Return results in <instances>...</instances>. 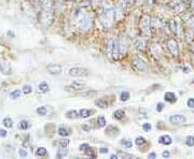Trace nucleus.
Here are the masks:
<instances>
[{
  "instance_id": "47",
  "label": "nucleus",
  "mask_w": 194,
  "mask_h": 159,
  "mask_svg": "<svg viewBox=\"0 0 194 159\" xmlns=\"http://www.w3.org/2000/svg\"><path fill=\"white\" fill-rule=\"evenodd\" d=\"M163 109H164V104L162 103V102H159V103L157 104V112H161Z\"/></svg>"
},
{
  "instance_id": "9",
  "label": "nucleus",
  "mask_w": 194,
  "mask_h": 159,
  "mask_svg": "<svg viewBox=\"0 0 194 159\" xmlns=\"http://www.w3.org/2000/svg\"><path fill=\"white\" fill-rule=\"evenodd\" d=\"M0 72H1L3 75H11L12 74V67H11V63L9 61L2 59L0 60Z\"/></svg>"
},
{
  "instance_id": "29",
  "label": "nucleus",
  "mask_w": 194,
  "mask_h": 159,
  "mask_svg": "<svg viewBox=\"0 0 194 159\" xmlns=\"http://www.w3.org/2000/svg\"><path fill=\"white\" fill-rule=\"evenodd\" d=\"M21 94H22V92L20 89H14L13 92H10V98L15 100V99H17V98L21 97Z\"/></svg>"
},
{
  "instance_id": "52",
  "label": "nucleus",
  "mask_w": 194,
  "mask_h": 159,
  "mask_svg": "<svg viewBox=\"0 0 194 159\" xmlns=\"http://www.w3.org/2000/svg\"><path fill=\"white\" fill-rule=\"evenodd\" d=\"M182 71H183L186 74H188L189 72H190V68H188V67H183V68H182Z\"/></svg>"
},
{
  "instance_id": "12",
  "label": "nucleus",
  "mask_w": 194,
  "mask_h": 159,
  "mask_svg": "<svg viewBox=\"0 0 194 159\" xmlns=\"http://www.w3.org/2000/svg\"><path fill=\"white\" fill-rule=\"evenodd\" d=\"M85 87H86V85H85L84 83H80V82H77V81L73 82V83L69 85V88H71L74 92H81V90L85 89Z\"/></svg>"
},
{
  "instance_id": "35",
  "label": "nucleus",
  "mask_w": 194,
  "mask_h": 159,
  "mask_svg": "<svg viewBox=\"0 0 194 159\" xmlns=\"http://www.w3.org/2000/svg\"><path fill=\"white\" fill-rule=\"evenodd\" d=\"M186 144H187V146H189V147L194 146V137H192V135H189V137H187Z\"/></svg>"
},
{
  "instance_id": "28",
  "label": "nucleus",
  "mask_w": 194,
  "mask_h": 159,
  "mask_svg": "<svg viewBox=\"0 0 194 159\" xmlns=\"http://www.w3.org/2000/svg\"><path fill=\"white\" fill-rule=\"evenodd\" d=\"M2 124L6 128H12L13 127V120L10 118V117H6L2 120Z\"/></svg>"
},
{
  "instance_id": "46",
  "label": "nucleus",
  "mask_w": 194,
  "mask_h": 159,
  "mask_svg": "<svg viewBox=\"0 0 194 159\" xmlns=\"http://www.w3.org/2000/svg\"><path fill=\"white\" fill-rule=\"evenodd\" d=\"M8 135V131L6 129H0V138H6Z\"/></svg>"
},
{
  "instance_id": "6",
  "label": "nucleus",
  "mask_w": 194,
  "mask_h": 159,
  "mask_svg": "<svg viewBox=\"0 0 194 159\" xmlns=\"http://www.w3.org/2000/svg\"><path fill=\"white\" fill-rule=\"evenodd\" d=\"M166 46H167V49L170 51V53L174 57H178V56H179V53H180L179 45H178V42L176 39L170 38V39L167 40V42H166Z\"/></svg>"
},
{
  "instance_id": "43",
  "label": "nucleus",
  "mask_w": 194,
  "mask_h": 159,
  "mask_svg": "<svg viewBox=\"0 0 194 159\" xmlns=\"http://www.w3.org/2000/svg\"><path fill=\"white\" fill-rule=\"evenodd\" d=\"M187 105H188L190 109H193L194 108V98H189L188 101H187Z\"/></svg>"
},
{
  "instance_id": "33",
  "label": "nucleus",
  "mask_w": 194,
  "mask_h": 159,
  "mask_svg": "<svg viewBox=\"0 0 194 159\" xmlns=\"http://www.w3.org/2000/svg\"><path fill=\"white\" fill-rule=\"evenodd\" d=\"M121 145H123V146L126 147V148H130V147L133 146V142L130 140L123 139V140L121 141Z\"/></svg>"
},
{
  "instance_id": "39",
  "label": "nucleus",
  "mask_w": 194,
  "mask_h": 159,
  "mask_svg": "<svg viewBox=\"0 0 194 159\" xmlns=\"http://www.w3.org/2000/svg\"><path fill=\"white\" fill-rule=\"evenodd\" d=\"M86 156L89 158H96V153L94 149H89V151L86 152Z\"/></svg>"
},
{
  "instance_id": "15",
  "label": "nucleus",
  "mask_w": 194,
  "mask_h": 159,
  "mask_svg": "<svg viewBox=\"0 0 194 159\" xmlns=\"http://www.w3.org/2000/svg\"><path fill=\"white\" fill-rule=\"evenodd\" d=\"M58 135H60V137H68V135H71V130L69 128H67L66 126H60L58 127V130H57Z\"/></svg>"
},
{
  "instance_id": "30",
  "label": "nucleus",
  "mask_w": 194,
  "mask_h": 159,
  "mask_svg": "<svg viewBox=\"0 0 194 159\" xmlns=\"http://www.w3.org/2000/svg\"><path fill=\"white\" fill-rule=\"evenodd\" d=\"M124 117V111L123 110H117L116 112L113 113V118L120 120Z\"/></svg>"
},
{
  "instance_id": "36",
  "label": "nucleus",
  "mask_w": 194,
  "mask_h": 159,
  "mask_svg": "<svg viewBox=\"0 0 194 159\" xmlns=\"http://www.w3.org/2000/svg\"><path fill=\"white\" fill-rule=\"evenodd\" d=\"M23 92L25 95H29L31 92H33V87H31V85H28V84H26V85L23 86Z\"/></svg>"
},
{
  "instance_id": "23",
  "label": "nucleus",
  "mask_w": 194,
  "mask_h": 159,
  "mask_svg": "<svg viewBox=\"0 0 194 159\" xmlns=\"http://www.w3.org/2000/svg\"><path fill=\"white\" fill-rule=\"evenodd\" d=\"M67 155H68V149H67V147H60V148L58 149L57 154H56V157L64 158V157H66Z\"/></svg>"
},
{
  "instance_id": "44",
  "label": "nucleus",
  "mask_w": 194,
  "mask_h": 159,
  "mask_svg": "<svg viewBox=\"0 0 194 159\" xmlns=\"http://www.w3.org/2000/svg\"><path fill=\"white\" fill-rule=\"evenodd\" d=\"M187 24L189 25V27H191V28H194V16H191L190 19L187 20Z\"/></svg>"
},
{
  "instance_id": "22",
  "label": "nucleus",
  "mask_w": 194,
  "mask_h": 159,
  "mask_svg": "<svg viewBox=\"0 0 194 159\" xmlns=\"http://www.w3.org/2000/svg\"><path fill=\"white\" fill-rule=\"evenodd\" d=\"M135 46H136V49H139V51H143L146 46L145 40H143V38H138V39L136 40V42H135Z\"/></svg>"
},
{
  "instance_id": "53",
  "label": "nucleus",
  "mask_w": 194,
  "mask_h": 159,
  "mask_svg": "<svg viewBox=\"0 0 194 159\" xmlns=\"http://www.w3.org/2000/svg\"><path fill=\"white\" fill-rule=\"evenodd\" d=\"M110 158H111V159H118V158H119V156L117 155V154H112V155L110 156Z\"/></svg>"
},
{
  "instance_id": "32",
  "label": "nucleus",
  "mask_w": 194,
  "mask_h": 159,
  "mask_svg": "<svg viewBox=\"0 0 194 159\" xmlns=\"http://www.w3.org/2000/svg\"><path fill=\"white\" fill-rule=\"evenodd\" d=\"M97 124H98V127H105L106 125H107V120L104 116H99L98 118H97Z\"/></svg>"
},
{
  "instance_id": "2",
  "label": "nucleus",
  "mask_w": 194,
  "mask_h": 159,
  "mask_svg": "<svg viewBox=\"0 0 194 159\" xmlns=\"http://www.w3.org/2000/svg\"><path fill=\"white\" fill-rule=\"evenodd\" d=\"M76 22L78 24V26L80 27L82 30H89L92 27V19L90 16V14H87L86 12L80 9L78 12L76 13Z\"/></svg>"
},
{
  "instance_id": "41",
  "label": "nucleus",
  "mask_w": 194,
  "mask_h": 159,
  "mask_svg": "<svg viewBox=\"0 0 194 159\" xmlns=\"http://www.w3.org/2000/svg\"><path fill=\"white\" fill-rule=\"evenodd\" d=\"M143 131H146V132H149V131L152 129V126H151L149 122H146V124L143 125Z\"/></svg>"
},
{
  "instance_id": "18",
  "label": "nucleus",
  "mask_w": 194,
  "mask_h": 159,
  "mask_svg": "<svg viewBox=\"0 0 194 159\" xmlns=\"http://www.w3.org/2000/svg\"><path fill=\"white\" fill-rule=\"evenodd\" d=\"M119 49H120L121 56H123L127 52V44H126V42L123 39L119 40Z\"/></svg>"
},
{
  "instance_id": "31",
  "label": "nucleus",
  "mask_w": 194,
  "mask_h": 159,
  "mask_svg": "<svg viewBox=\"0 0 194 159\" xmlns=\"http://www.w3.org/2000/svg\"><path fill=\"white\" fill-rule=\"evenodd\" d=\"M30 127V124H29L28 120H25L23 119L21 122H20V128L22 129V130H27V129Z\"/></svg>"
},
{
  "instance_id": "20",
  "label": "nucleus",
  "mask_w": 194,
  "mask_h": 159,
  "mask_svg": "<svg viewBox=\"0 0 194 159\" xmlns=\"http://www.w3.org/2000/svg\"><path fill=\"white\" fill-rule=\"evenodd\" d=\"M38 90H39L41 94H46V92H48L50 90L49 84L46 83V82H41V83L39 84V86H38Z\"/></svg>"
},
{
  "instance_id": "3",
  "label": "nucleus",
  "mask_w": 194,
  "mask_h": 159,
  "mask_svg": "<svg viewBox=\"0 0 194 159\" xmlns=\"http://www.w3.org/2000/svg\"><path fill=\"white\" fill-rule=\"evenodd\" d=\"M114 19H116V11L112 8L105 9L99 15V20L105 28H111L114 24Z\"/></svg>"
},
{
  "instance_id": "21",
  "label": "nucleus",
  "mask_w": 194,
  "mask_h": 159,
  "mask_svg": "<svg viewBox=\"0 0 194 159\" xmlns=\"http://www.w3.org/2000/svg\"><path fill=\"white\" fill-rule=\"evenodd\" d=\"M95 104L100 109H107L109 106V103L106 99H97L95 100Z\"/></svg>"
},
{
  "instance_id": "51",
  "label": "nucleus",
  "mask_w": 194,
  "mask_h": 159,
  "mask_svg": "<svg viewBox=\"0 0 194 159\" xmlns=\"http://www.w3.org/2000/svg\"><path fill=\"white\" fill-rule=\"evenodd\" d=\"M148 158H157V154H155L154 153V152H152V153H150V154H149V155H148Z\"/></svg>"
},
{
  "instance_id": "7",
  "label": "nucleus",
  "mask_w": 194,
  "mask_h": 159,
  "mask_svg": "<svg viewBox=\"0 0 194 159\" xmlns=\"http://www.w3.org/2000/svg\"><path fill=\"white\" fill-rule=\"evenodd\" d=\"M89 70L82 67H73L69 69V75L73 78H83V76L89 75Z\"/></svg>"
},
{
  "instance_id": "40",
  "label": "nucleus",
  "mask_w": 194,
  "mask_h": 159,
  "mask_svg": "<svg viewBox=\"0 0 194 159\" xmlns=\"http://www.w3.org/2000/svg\"><path fill=\"white\" fill-rule=\"evenodd\" d=\"M89 148H90V145L87 144V143H83V144H81L80 147H79V149H80L81 152H86Z\"/></svg>"
},
{
  "instance_id": "54",
  "label": "nucleus",
  "mask_w": 194,
  "mask_h": 159,
  "mask_svg": "<svg viewBox=\"0 0 194 159\" xmlns=\"http://www.w3.org/2000/svg\"><path fill=\"white\" fill-rule=\"evenodd\" d=\"M36 2H37L38 4H42V0H35Z\"/></svg>"
},
{
  "instance_id": "16",
  "label": "nucleus",
  "mask_w": 194,
  "mask_h": 159,
  "mask_svg": "<svg viewBox=\"0 0 194 159\" xmlns=\"http://www.w3.org/2000/svg\"><path fill=\"white\" fill-rule=\"evenodd\" d=\"M159 143L160 144H163V145H170L171 143H173V139L170 138V135H164L159 138Z\"/></svg>"
},
{
  "instance_id": "11",
  "label": "nucleus",
  "mask_w": 194,
  "mask_h": 159,
  "mask_svg": "<svg viewBox=\"0 0 194 159\" xmlns=\"http://www.w3.org/2000/svg\"><path fill=\"white\" fill-rule=\"evenodd\" d=\"M186 120H187L186 116L181 114H175V115H171L170 117V122L173 125H181V124H183V122H186Z\"/></svg>"
},
{
  "instance_id": "27",
  "label": "nucleus",
  "mask_w": 194,
  "mask_h": 159,
  "mask_svg": "<svg viewBox=\"0 0 194 159\" xmlns=\"http://www.w3.org/2000/svg\"><path fill=\"white\" fill-rule=\"evenodd\" d=\"M36 112H37L38 115L40 116H46L48 114V110H46V106H39V108L36 109Z\"/></svg>"
},
{
  "instance_id": "57",
  "label": "nucleus",
  "mask_w": 194,
  "mask_h": 159,
  "mask_svg": "<svg viewBox=\"0 0 194 159\" xmlns=\"http://www.w3.org/2000/svg\"><path fill=\"white\" fill-rule=\"evenodd\" d=\"M193 111H194V108H193Z\"/></svg>"
},
{
  "instance_id": "56",
  "label": "nucleus",
  "mask_w": 194,
  "mask_h": 159,
  "mask_svg": "<svg viewBox=\"0 0 194 159\" xmlns=\"http://www.w3.org/2000/svg\"><path fill=\"white\" fill-rule=\"evenodd\" d=\"M176 1H181V0H176Z\"/></svg>"
},
{
  "instance_id": "25",
  "label": "nucleus",
  "mask_w": 194,
  "mask_h": 159,
  "mask_svg": "<svg viewBox=\"0 0 194 159\" xmlns=\"http://www.w3.org/2000/svg\"><path fill=\"white\" fill-rule=\"evenodd\" d=\"M117 155L120 158H126V159H132V158H136V156L132 155V154H128L126 152H122V151H118Z\"/></svg>"
},
{
  "instance_id": "8",
  "label": "nucleus",
  "mask_w": 194,
  "mask_h": 159,
  "mask_svg": "<svg viewBox=\"0 0 194 159\" xmlns=\"http://www.w3.org/2000/svg\"><path fill=\"white\" fill-rule=\"evenodd\" d=\"M132 66L135 70H138V71H143L147 68V63L143 59H141L138 56H135L132 59Z\"/></svg>"
},
{
  "instance_id": "37",
  "label": "nucleus",
  "mask_w": 194,
  "mask_h": 159,
  "mask_svg": "<svg viewBox=\"0 0 194 159\" xmlns=\"http://www.w3.org/2000/svg\"><path fill=\"white\" fill-rule=\"evenodd\" d=\"M120 99H121V101H127V100L130 99V92H121Z\"/></svg>"
},
{
  "instance_id": "13",
  "label": "nucleus",
  "mask_w": 194,
  "mask_h": 159,
  "mask_svg": "<svg viewBox=\"0 0 194 159\" xmlns=\"http://www.w3.org/2000/svg\"><path fill=\"white\" fill-rule=\"evenodd\" d=\"M120 133V131H119L118 127H114V126H108L107 128H106V135H109V137H117V135Z\"/></svg>"
},
{
  "instance_id": "34",
  "label": "nucleus",
  "mask_w": 194,
  "mask_h": 159,
  "mask_svg": "<svg viewBox=\"0 0 194 159\" xmlns=\"http://www.w3.org/2000/svg\"><path fill=\"white\" fill-rule=\"evenodd\" d=\"M146 139L143 137H138V138H136V140H135V144L137 145V146H141V145H143V144H146Z\"/></svg>"
},
{
  "instance_id": "24",
  "label": "nucleus",
  "mask_w": 194,
  "mask_h": 159,
  "mask_svg": "<svg viewBox=\"0 0 194 159\" xmlns=\"http://www.w3.org/2000/svg\"><path fill=\"white\" fill-rule=\"evenodd\" d=\"M79 116H80V115H79V112H77L76 110L68 111V112L66 113V117L68 119H77Z\"/></svg>"
},
{
  "instance_id": "17",
  "label": "nucleus",
  "mask_w": 194,
  "mask_h": 159,
  "mask_svg": "<svg viewBox=\"0 0 194 159\" xmlns=\"http://www.w3.org/2000/svg\"><path fill=\"white\" fill-rule=\"evenodd\" d=\"M167 26L170 28V30L174 35H178V27H177V23H176L175 19H170L167 23Z\"/></svg>"
},
{
  "instance_id": "42",
  "label": "nucleus",
  "mask_w": 194,
  "mask_h": 159,
  "mask_svg": "<svg viewBox=\"0 0 194 159\" xmlns=\"http://www.w3.org/2000/svg\"><path fill=\"white\" fill-rule=\"evenodd\" d=\"M19 155L21 156V157L25 158V157H27V155H28V153H27V152L25 151L24 148H20V149H19Z\"/></svg>"
},
{
  "instance_id": "48",
  "label": "nucleus",
  "mask_w": 194,
  "mask_h": 159,
  "mask_svg": "<svg viewBox=\"0 0 194 159\" xmlns=\"http://www.w3.org/2000/svg\"><path fill=\"white\" fill-rule=\"evenodd\" d=\"M99 152H100L101 154H107L108 152H109V149H108L107 147H100V148H99Z\"/></svg>"
},
{
  "instance_id": "45",
  "label": "nucleus",
  "mask_w": 194,
  "mask_h": 159,
  "mask_svg": "<svg viewBox=\"0 0 194 159\" xmlns=\"http://www.w3.org/2000/svg\"><path fill=\"white\" fill-rule=\"evenodd\" d=\"M82 129L85 131V132H89V131H91V130H92V127L90 126L89 124H83V125H82Z\"/></svg>"
},
{
  "instance_id": "4",
  "label": "nucleus",
  "mask_w": 194,
  "mask_h": 159,
  "mask_svg": "<svg viewBox=\"0 0 194 159\" xmlns=\"http://www.w3.org/2000/svg\"><path fill=\"white\" fill-rule=\"evenodd\" d=\"M106 53H107L108 57H110L113 60H118L121 57L120 49H119V40L116 38H111L107 42V46H106Z\"/></svg>"
},
{
  "instance_id": "55",
  "label": "nucleus",
  "mask_w": 194,
  "mask_h": 159,
  "mask_svg": "<svg viewBox=\"0 0 194 159\" xmlns=\"http://www.w3.org/2000/svg\"><path fill=\"white\" fill-rule=\"evenodd\" d=\"M192 49H193V51H194V44L192 45Z\"/></svg>"
},
{
  "instance_id": "26",
  "label": "nucleus",
  "mask_w": 194,
  "mask_h": 159,
  "mask_svg": "<svg viewBox=\"0 0 194 159\" xmlns=\"http://www.w3.org/2000/svg\"><path fill=\"white\" fill-rule=\"evenodd\" d=\"M48 154V151H46L44 147H38L37 151L35 152V155L38 156V157H42V156H46Z\"/></svg>"
},
{
  "instance_id": "5",
  "label": "nucleus",
  "mask_w": 194,
  "mask_h": 159,
  "mask_svg": "<svg viewBox=\"0 0 194 159\" xmlns=\"http://www.w3.org/2000/svg\"><path fill=\"white\" fill-rule=\"evenodd\" d=\"M139 27H140L141 33L145 37H151V19L148 15H143L139 23Z\"/></svg>"
},
{
  "instance_id": "38",
  "label": "nucleus",
  "mask_w": 194,
  "mask_h": 159,
  "mask_svg": "<svg viewBox=\"0 0 194 159\" xmlns=\"http://www.w3.org/2000/svg\"><path fill=\"white\" fill-rule=\"evenodd\" d=\"M69 143H70V141L68 139H64V140L60 141V147H67L69 145Z\"/></svg>"
},
{
  "instance_id": "10",
  "label": "nucleus",
  "mask_w": 194,
  "mask_h": 159,
  "mask_svg": "<svg viewBox=\"0 0 194 159\" xmlns=\"http://www.w3.org/2000/svg\"><path fill=\"white\" fill-rule=\"evenodd\" d=\"M46 71L52 75H60L63 71V67L58 63H50L46 66Z\"/></svg>"
},
{
  "instance_id": "1",
  "label": "nucleus",
  "mask_w": 194,
  "mask_h": 159,
  "mask_svg": "<svg viewBox=\"0 0 194 159\" xmlns=\"http://www.w3.org/2000/svg\"><path fill=\"white\" fill-rule=\"evenodd\" d=\"M38 22L43 27H49L54 20V13L52 8H42L37 14Z\"/></svg>"
},
{
  "instance_id": "19",
  "label": "nucleus",
  "mask_w": 194,
  "mask_h": 159,
  "mask_svg": "<svg viewBox=\"0 0 194 159\" xmlns=\"http://www.w3.org/2000/svg\"><path fill=\"white\" fill-rule=\"evenodd\" d=\"M92 114H93V111L89 110V109H81V110L79 111V115H80V117H82V118H87V117H90Z\"/></svg>"
},
{
  "instance_id": "50",
  "label": "nucleus",
  "mask_w": 194,
  "mask_h": 159,
  "mask_svg": "<svg viewBox=\"0 0 194 159\" xmlns=\"http://www.w3.org/2000/svg\"><path fill=\"white\" fill-rule=\"evenodd\" d=\"M7 35H8V37H11V38H15V33L13 32V31L9 30L8 32H7Z\"/></svg>"
},
{
  "instance_id": "14",
  "label": "nucleus",
  "mask_w": 194,
  "mask_h": 159,
  "mask_svg": "<svg viewBox=\"0 0 194 159\" xmlns=\"http://www.w3.org/2000/svg\"><path fill=\"white\" fill-rule=\"evenodd\" d=\"M164 99H165V101L168 102V103H176V102H177V96H176V94L173 92H165Z\"/></svg>"
},
{
  "instance_id": "49",
  "label": "nucleus",
  "mask_w": 194,
  "mask_h": 159,
  "mask_svg": "<svg viewBox=\"0 0 194 159\" xmlns=\"http://www.w3.org/2000/svg\"><path fill=\"white\" fill-rule=\"evenodd\" d=\"M162 156H163V158H168L170 156V153L168 151H164L163 153H162Z\"/></svg>"
}]
</instances>
